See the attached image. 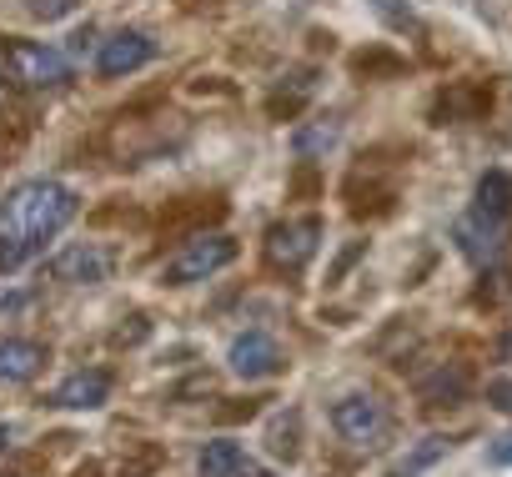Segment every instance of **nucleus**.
I'll return each instance as SVG.
<instances>
[{
	"mask_svg": "<svg viewBox=\"0 0 512 477\" xmlns=\"http://www.w3.org/2000/svg\"><path fill=\"white\" fill-rule=\"evenodd\" d=\"M51 272H56L61 282H71V287H96V282L111 277V252L96 247V242H76V247H66V252L51 262Z\"/></svg>",
	"mask_w": 512,
	"mask_h": 477,
	"instance_id": "0eeeda50",
	"label": "nucleus"
},
{
	"mask_svg": "<svg viewBox=\"0 0 512 477\" xmlns=\"http://www.w3.org/2000/svg\"><path fill=\"white\" fill-rule=\"evenodd\" d=\"M467 387H472V372H467L462 362H442L432 377H422L417 397H422L427 407H452V402L467 397Z\"/></svg>",
	"mask_w": 512,
	"mask_h": 477,
	"instance_id": "f8f14e48",
	"label": "nucleus"
},
{
	"mask_svg": "<svg viewBox=\"0 0 512 477\" xmlns=\"http://www.w3.org/2000/svg\"><path fill=\"white\" fill-rule=\"evenodd\" d=\"M337 136H342V126L327 116V121H317V126H307V131H297V151L302 156H317V151H327V146H337Z\"/></svg>",
	"mask_w": 512,
	"mask_h": 477,
	"instance_id": "dca6fc26",
	"label": "nucleus"
},
{
	"mask_svg": "<svg viewBox=\"0 0 512 477\" xmlns=\"http://www.w3.org/2000/svg\"><path fill=\"white\" fill-rule=\"evenodd\" d=\"M226 362H231L236 377H272V372L282 367V352H277V342H272L267 332H246V337L231 342Z\"/></svg>",
	"mask_w": 512,
	"mask_h": 477,
	"instance_id": "6e6552de",
	"label": "nucleus"
},
{
	"mask_svg": "<svg viewBox=\"0 0 512 477\" xmlns=\"http://www.w3.org/2000/svg\"><path fill=\"white\" fill-rule=\"evenodd\" d=\"M151 56H156V41H151L146 31H116L111 41H101L96 71H101L106 81H116V76H131V71H141Z\"/></svg>",
	"mask_w": 512,
	"mask_h": 477,
	"instance_id": "423d86ee",
	"label": "nucleus"
},
{
	"mask_svg": "<svg viewBox=\"0 0 512 477\" xmlns=\"http://www.w3.org/2000/svg\"><path fill=\"white\" fill-rule=\"evenodd\" d=\"M332 427H337L352 447H367V442H377V437L387 432V407H382V397H372V392H352V397H342V402L332 407Z\"/></svg>",
	"mask_w": 512,
	"mask_h": 477,
	"instance_id": "39448f33",
	"label": "nucleus"
},
{
	"mask_svg": "<svg viewBox=\"0 0 512 477\" xmlns=\"http://www.w3.org/2000/svg\"><path fill=\"white\" fill-rule=\"evenodd\" d=\"M492 462H497V467H512V432L492 442Z\"/></svg>",
	"mask_w": 512,
	"mask_h": 477,
	"instance_id": "6ab92c4d",
	"label": "nucleus"
},
{
	"mask_svg": "<svg viewBox=\"0 0 512 477\" xmlns=\"http://www.w3.org/2000/svg\"><path fill=\"white\" fill-rule=\"evenodd\" d=\"M241 477H272V472H267V467H256V462H246V472H241Z\"/></svg>",
	"mask_w": 512,
	"mask_h": 477,
	"instance_id": "aec40b11",
	"label": "nucleus"
},
{
	"mask_svg": "<svg viewBox=\"0 0 512 477\" xmlns=\"http://www.w3.org/2000/svg\"><path fill=\"white\" fill-rule=\"evenodd\" d=\"M76 6V0H31V11L41 16V21H56V16H66Z\"/></svg>",
	"mask_w": 512,
	"mask_h": 477,
	"instance_id": "f3484780",
	"label": "nucleus"
},
{
	"mask_svg": "<svg viewBox=\"0 0 512 477\" xmlns=\"http://www.w3.org/2000/svg\"><path fill=\"white\" fill-rule=\"evenodd\" d=\"M111 397V372H101V367H86V372H71L61 387H56V407H66V412H91V407H101Z\"/></svg>",
	"mask_w": 512,
	"mask_h": 477,
	"instance_id": "1a4fd4ad",
	"label": "nucleus"
},
{
	"mask_svg": "<svg viewBox=\"0 0 512 477\" xmlns=\"http://www.w3.org/2000/svg\"><path fill=\"white\" fill-rule=\"evenodd\" d=\"M11 442V427H0V447H6Z\"/></svg>",
	"mask_w": 512,
	"mask_h": 477,
	"instance_id": "4be33fe9",
	"label": "nucleus"
},
{
	"mask_svg": "<svg viewBox=\"0 0 512 477\" xmlns=\"http://www.w3.org/2000/svg\"><path fill=\"white\" fill-rule=\"evenodd\" d=\"M472 211L502 221V216L512 211V176H507V171H487V176L477 181V206H472Z\"/></svg>",
	"mask_w": 512,
	"mask_h": 477,
	"instance_id": "4468645a",
	"label": "nucleus"
},
{
	"mask_svg": "<svg viewBox=\"0 0 512 477\" xmlns=\"http://www.w3.org/2000/svg\"><path fill=\"white\" fill-rule=\"evenodd\" d=\"M196 472H201V477H241V472H246V452H241V442H231V437L206 442L201 457H196Z\"/></svg>",
	"mask_w": 512,
	"mask_h": 477,
	"instance_id": "ddd939ff",
	"label": "nucleus"
},
{
	"mask_svg": "<svg viewBox=\"0 0 512 477\" xmlns=\"http://www.w3.org/2000/svg\"><path fill=\"white\" fill-rule=\"evenodd\" d=\"M46 367V347L26 337H0V382H31Z\"/></svg>",
	"mask_w": 512,
	"mask_h": 477,
	"instance_id": "9b49d317",
	"label": "nucleus"
},
{
	"mask_svg": "<svg viewBox=\"0 0 512 477\" xmlns=\"http://www.w3.org/2000/svg\"><path fill=\"white\" fill-rule=\"evenodd\" d=\"M447 447H452V442H447V437H437V432H432V437H422V442H417V447H412L397 467H392V477H417V472H427V467H432Z\"/></svg>",
	"mask_w": 512,
	"mask_h": 477,
	"instance_id": "2eb2a0df",
	"label": "nucleus"
},
{
	"mask_svg": "<svg viewBox=\"0 0 512 477\" xmlns=\"http://www.w3.org/2000/svg\"><path fill=\"white\" fill-rule=\"evenodd\" d=\"M6 61H11L16 81L41 86V91H56V86L71 81V61L56 46H41V41H11L6 46Z\"/></svg>",
	"mask_w": 512,
	"mask_h": 477,
	"instance_id": "20e7f679",
	"label": "nucleus"
},
{
	"mask_svg": "<svg viewBox=\"0 0 512 477\" xmlns=\"http://www.w3.org/2000/svg\"><path fill=\"white\" fill-rule=\"evenodd\" d=\"M322 247V221L317 216H302V221H277L267 231V262L277 272H302Z\"/></svg>",
	"mask_w": 512,
	"mask_h": 477,
	"instance_id": "7ed1b4c3",
	"label": "nucleus"
},
{
	"mask_svg": "<svg viewBox=\"0 0 512 477\" xmlns=\"http://www.w3.org/2000/svg\"><path fill=\"white\" fill-rule=\"evenodd\" d=\"M81 201L71 186L61 181H26L0 201V267L16 272L21 262H31L51 236H61L76 221Z\"/></svg>",
	"mask_w": 512,
	"mask_h": 477,
	"instance_id": "f257e3e1",
	"label": "nucleus"
},
{
	"mask_svg": "<svg viewBox=\"0 0 512 477\" xmlns=\"http://www.w3.org/2000/svg\"><path fill=\"white\" fill-rule=\"evenodd\" d=\"M457 247L482 267V262H497V252H502V221H492V216H482V211H472V216H462L457 221Z\"/></svg>",
	"mask_w": 512,
	"mask_h": 477,
	"instance_id": "9d476101",
	"label": "nucleus"
},
{
	"mask_svg": "<svg viewBox=\"0 0 512 477\" xmlns=\"http://www.w3.org/2000/svg\"><path fill=\"white\" fill-rule=\"evenodd\" d=\"M487 397H492L502 412H512V382H492V387H487Z\"/></svg>",
	"mask_w": 512,
	"mask_h": 477,
	"instance_id": "a211bd4d",
	"label": "nucleus"
},
{
	"mask_svg": "<svg viewBox=\"0 0 512 477\" xmlns=\"http://www.w3.org/2000/svg\"><path fill=\"white\" fill-rule=\"evenodd\" d=\"M231 262H236V242H231L226 231H196L191 242L171 257L166 277H171V287H191V282L216 277V272L231 267Z\"/></svg>",
	"mask_w": 512,
	"mask_h": 477,
	"instance_id": "f03ea898",
	"label": "nucleus"
},
{
	"mask_svg": "<svg viewBox=\"0 0 512 477\" xmlns=\"http://www.w3.org/2000/svg\"><path fill=\"white\" fill-rule=\"evenodd\" d=\"M76 477H101V467H96V462H86V467H81Z\"/></svg>",
	"mask_w": 512,
	"mask_h": 477,
	"instance_id": "412c9836",
	"label": "nucleus"
}]
</instances>
